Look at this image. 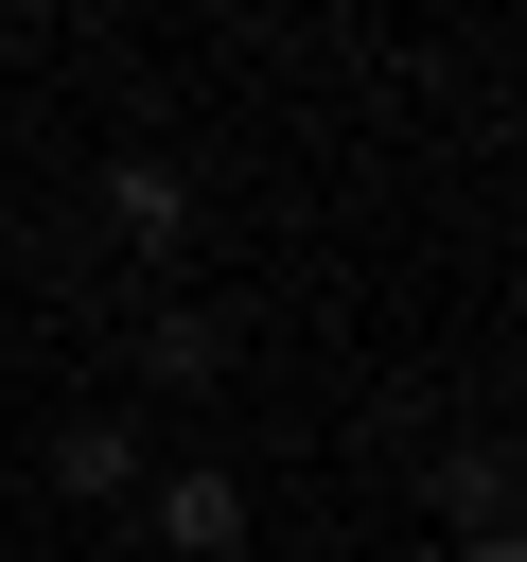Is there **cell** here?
<instances>
[{
	"mask_svg": "<svg viewBox=\"0 0 527 562\" xmlns=\"http://www.w3.org/2000/svg\"><path fill=\"white\" fill-rule=\"evenodd\" d=\"M53 492H141V422H53Z\"/></svg>",
	"mask_w": 527,
	"mask_h": 562,
	"instance_id": "3",
	"label": "cell"
},
{
	"mask_svg": "<svg viewBox=\"0 0 527 562\" xmlns=\"http://www.w3.org/2000/svg\"><path fill=\"white\" fill-rule=\"evenodd\" d=\"M439 509H457V544H474V527L509 509V457H492V439H457V457H439Z\"/></svg>",
	"mask_w": 527,
	"mask_h": 562,
	"instance_id": "4",
	"label": "cell"
},
{
	"mask_svg": "<svg viewBox=\"0 0 527 562\" xmlns=\"http://www.w3.org/2000/svg\"><path fill=\"white\" fill-rule=\"evenodd\" d=\"M158 544H176V562H228V544H246V474H176V492H158Z\"/></svg>",
	"mask_w": 527,
	"mask_h": 562,
	"instance_id": "2",
	"label": "cell"
},
{
	"mask_svg": "<svg viewBox=\"0 0 527 562\" xmlns=\"http://www.w3.org/2000/svg\"><path fill=\"white\" fill-rule=\"evenodd\" d=\"M457 562H527V527H474V544H457Z\"/></svg>",
	"mask_w": 527,
	"mask_h": 562,
	"instance_id": "6",
	"label": "cell"
},
{
	"mask_svg": "<svg viewBox=\"0 0 527 562\" xmlns=\"http://www.w3.org/2000/svg\"><path fill=\"white\" fill-rule=\"evenodd\" d=\"M105 228H123V246H176V228H193V176H176V158H105Z\"/></svg>",
	"mask_w": 527,
	"mask_h": 562,
	"instance_id": "1",
	"label": "cell"
},
{
	"mask_svg": "<svg viewBox=\"0 0 527 562\" xmlns=\"http://www.w3.org/2000/svg\"><path fill=\"white\" fill-rule=\"evenodd\" d=\"M141 369H158V386H211V369H228V334H211V316H158V334H141Z\"/></svg>",
	"mask_w": 527,
	"mask_h": 562,
	"instance_id": "5",
	"label": "cell"
}]
</instances>
